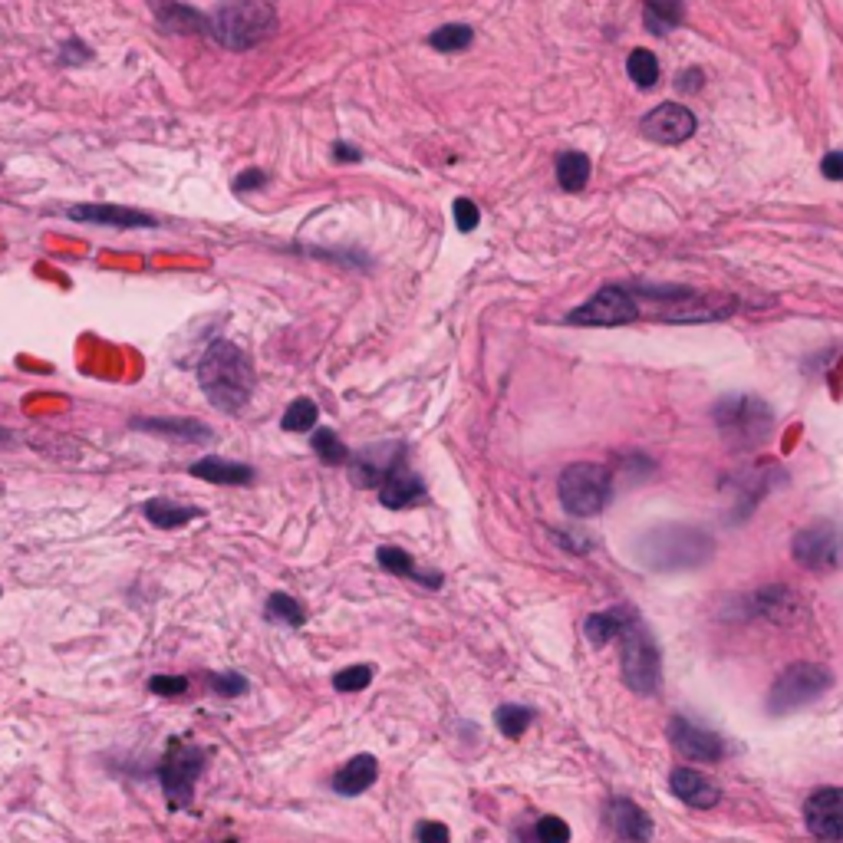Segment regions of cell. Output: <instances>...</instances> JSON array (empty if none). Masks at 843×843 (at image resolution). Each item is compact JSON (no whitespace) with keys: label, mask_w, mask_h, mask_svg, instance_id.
Instances as JSON below:
<instances>
[{"label":"cell","mask_w":843,"mask_h":843,"mask_svg":"<svg viewBox=\"0 0 843 843\" xmlns=\"http://www.w3.org/2000/svg\"><path fill=\"white\" fill-rule=\"evenodd\" d=\"M636 557L649 570H702L715 557L712 534L692 524H659L643 534L636 547Z\"/></svg>","instance_id":"7a4b0ae2"},{"label":"cell","mask_w":843,"mask_h":843,"mask_svg":"<svg viewBox=\"0 0 843 843\" xmlns=\"http://www.w3.org/2000/svg\"><path fill=\"white\" fill-rule=\"evenodd\" d=\"M415 837H419V843H448V827L438 824V820H422L415 827Z\"/></svg>","instance_id":"ab89813d"},{"label":"cell","mask_w":843,"mask_h":843,"mask_svg":"<svg viewBox=\"0 0 843 843\" xmlns=\"http://www.w3.org/2000/svg\"><path fill=\"white\" fill-rule=\"evenodd\" d=\"M373 682V666H350L333 676V689L336 692H359Z\"/></svg>","instance_id":"d590c367"},{"label":"cell","mask_w":843,"mask_h":843,"mask_svg":"<svg viewBox=\"0 0 843 843\" xmlns=\"http://www.w3.org/2000/svg\"><path fill=\"white\" fill-rule=\"evenodd\" d=\"M425 481L419 475H412L406 468H396L392 475L379 485V501L386 504L392 511H402V508H412V504L425 501Z\"/></svg>","instance_id":"ac0fdd59"},{"label":"cell","mask_w":843,"mask_h":843,"mask_svg":"<svg viewBox=\"0 0 843 843\" xmlns=\"http://www.w3.org/2000/svg\"><path fill=\"white\" fill-rule=\"evenodd\" d=\"M639 300L633 294V287L610 284L597 290L587 303H580L577 310L567 313V323L573 327H626V323L639 320Z\"/></svg>","instance_id":"9c48e42d"},{"label":"cell","mask_w":843,"mask_h":843,"mask_svg":"<svg viewBox=\"0 0 843 843\" xmlns=\"http://www.w3.org/2000/svg\"><path fill=\"white\" fill-rule=\"evenodd\" d=\"M557 494L564 511L573 517H597L613 498V471L597 462H573L560 471Z\"/></svg>","instance_id":"277c9868"},{"label":"cell","mask_w":843,"mask_h":843,"mask_svg":"<svg viewBox=\"0 0 843 843\" xmlns=\"http://www.w3.org/2000/svg\"><path fill=\"white\" fill-rule=\"evenodd\" d=\"M669 741H672V748L689 761L712 764V761H722V755H725V738L722 735H715L712 728L695 725L682 715H676L669 722Z\"/></svg>","instance_id":"7c38bea8"},{"label":"cell","mask_w":843,"mask_h":843,"mask_svg":"<svg viewBox=\"0 0 843 843\" xmlns=\"http://www.w3.org/2000/svg\"><path fill=\"white\" fill-rule=\"evenodd\" d=\"M406 462V445L402 442H379L359 448L356 455H350V481L356 488H379L392 471L402 468Z\"/></svg>","instance_id":"8fae6325"},{"label":"cell","mask_w":843,"mask_h":843,"mask_svg":"<svg viewBox=\"0 0 843 843\" xmlns=\"http://www.w3.org/2000/svg\"><path fill=\"white\" fill-rule=\"evenodd\" d=\"M643 20H646L649 33L666 37L669 30H676L685 20V0H646Z\"/></svg>","instance_id":"4316f807"},{"label":"cell","mask_w":843,"mask_h":843,"mask_svg":"<svg viewBox=\"0 0 843 843\" xmlns=\"http://www.w3.org/2000/svg\"><path fill=\"white\" fill-rule=\"evenodd\" d=\"M620 669H623V682L636 695H653L659 689V679H662L659 646L653 643V636L639 626V620H633L620 633Z\"/></svg>","instance_id":"ba28073f"},{"label":"cell","mask_w":843,"mask_h":843,"mask_svg":"<svg viewBox=\"0 0 843 843\" xmlns=\"http://www.w3.org/2000/svg\"><path fill=\"white\" fill-rule=\"evenodd\" d=\"M132 425L142 432H155V435L175 438V442H191V445H205L215 438V432L198 419H136Z\"/></svg>","instance_id":"44dd1931"},{"label":"cell","mask_w":843,"mask_h":843,"mask_svg":"<svg viewBox=\"0 0 843 843\" xmlns=\"http://www.w3.org/2000/svg\"><path fill=\"white\" fill-rule=\"evenodd\" d=\"M333 155H336V162H359V149H353V145H346V142H336Z\"/></svg>","instance_id":"ee69618b"},{"label":"cell","mask_w":843,"mask_h":843,"mask_svg":"<svg viewBox=\"0 0 843 843\" xmlns=\"http://www.w3.org/2000/svg\"><path fill=\"white\" fill-rule=\"evenodd\" d=\"M593 165L583 152H560L557 155V185L564 191H583L590 182Z\"/></svg>","instance_id":"83f0119b"},{"label":"cell","mask_w":843,"mask_h":843,"mask_svg":"<svg viewBox=\"0 0 843 843\" xmlns=\"http://www.w3.org/2000/svg\"><path fill=\"white\" fill-rule=\"evenodd\" d=\"M313 452L323 465H346L350 462V448L340 442V435L330 429H317L313 432Z\"/></svg>","instance_id":"1f68e13d"},{"label":"cell","mask_w":843,"mask_h":843,"mask_svg":"<svg viewBox=\"0 0 843 843\" xmlns=\"http://www.w3.org/2000/svg\"><path fill=\"white\" fill-rule=\"evenodd\" d=\"M145 517L155 527H162V531H175V527H185L188 521L201 517V508H185V504H175L168 498H152L145 501Z\"/></svg>","instance_id":"484cf974"},{"label":"cell","mask_w":843,"mask_h":843,"mask_svg":"<svg viewBox=\"0 0 843 843\" xmlns=\"http://www.w3.org/2000/svg\"><path fill=\"white\" fill-rule=\"evenodd\" d=\"M695 126H699V119H695V112L689 106H679V103H662L653 112H646L643 119V136L653 139L659 145H679L685 139H692Z\"/></svg>","instance_id":"5bb4252c"},{"label":"cell","mask_w":843,"mask_h":843,"mask_svg":"<svg viewBox=\"0 0 843 843\" xmlns=\"http://www.w3.org/2000/svg\"><path fill=\"white\" fill-rule=\"evenodd\" d=\"M804 824L817 840H843V788H817L807 797Z\"/></svg>","instance_id":"4fadbf2b"},{"label":"cell","mask_w":843,"mask_h":843,"mask_svg":"<svg viewBox=\"0 0 843 843\" xmlns=\"http://www.w3.org/2000/svg\"><path fill=\"white\" fill-rule=\"evenodd\" d=\"M76 221H93V224H112V228H152L155 218L142 215V211L119 208V205H76L70 211Z\"/></svg>","instance_id":"7402d4cb"},{"label":"cell","mask_w":843,"mask_h":843,"mask_svg":"<svg viewBox=\"0 0 843 843\" xmlns=\"http://www.w3.org/2000/svg\"><path fill=\"white\" fill-rule=\"evenodd\" d=\"M211 33L221 47L234 53L254 50L277 33V14L264 0H224L211 17Z\"/></svg>","instance_id":"3957f363"},{"label":"cell","mask_w":843,"mask_h":843,"mask_svg":"<svg viewBox=\"0 0 843 843\" xmlns=\"http://www.w3.org/2000/svg\"><path fill=\"white\" fill-rule=\"evenodd\" d=\"M791 557L814 573L843 570V527L830 521L804 527L791 541Z\"/></svg>","instance_id":"30bf717a"},{"label":"cell","mask_w":843,"mask_h":843,"mask_svg":"<svg viewBox=\"0 0 843 843\" xmlns=\"http://www.w3.org/2000/svg\"><path fill=\"white\" fill-rule=\"evenodd\" d=\"M606 820H610L613 834L626 843H646L653 837V817H649L639 804L626 801V797H616V801L606 807Z\"/></svg>","instance_id":"2e32d148"},{"label":"cell","mask_w":843,"mask_h":843,"mask_svg":"<svg viewBox=\"0 0 843 843\" xmlns=\"http://www.w3.org/2000/svg\"><path fill=\"white\" fill-rule=\"evenodd\" d=\"M679 89H682V93H699V89H702V70H685L679 76Z\"/></svg>","instance_id":"7bdbcfd3"},{"label":"cell","mask_w":843,"mask_h":843,"mask_svg":"<svg viewBox=\"0 0 843 843\" xmlns=\"http://www.w3.org/2000/svg\"><path fill=\"white\" fill-rule=\"evenodd\" d=\"M191 475L201 478V481H211V485H224V488H231V485H251V481L257 478V471L251 465H241V462H228V458H201V462L191 465Z\"/></svg>","instance_id":"ffe728a7"},{"label":"cell","mask_w":843,"mask_h":843,"mask_svg":"<svg viewBox=\"0 0 843 843\" xmlns=\"http://www.w3.org/2000/svg\"><path fill=\"white\" fill-rule=\"evenodd\" d=\"M208 682H211V689L221 695V699H238V695H244L247 689H251L247 679L238 676V672H211Z\"/></svg>","instance_id":"8d00e7d4"},{"label":"cell","mask_w":843,"mask_h":843,"mask_svg":"<svg viewBox=\"0 0 843 843\" xmlns=\"http://www.w3.org/2000/svg\"><path fill=\"white\" fill-rule=\"evenodd\" d=\"M636 620L633 610H606V613H590L587 623H583V633L593 646H606L610 639H616L623 629Z\"/></svg>","instance_id":"cb8c5ba5"},{"label":"cell","mask_w":843,"mask_h":843,"mask_svg":"<svg viewBox=\"0 0 843 843\" xmlns=\"http://www.w3.org/2000/svg\"><path fill=\"white\" fill-rule=\"evenodd\" d=\"M267 620L284 626H303L307 613H303V606L290 593H271V600H267Z\"/></svg>","instance_id":"e575fe53"},{"label":"cell","mask_w":843,"mask_h":843,"mask_svg":"<svg viewBox=\"0 0 843 843\" xmlns=\"http://www.w3.org/2000/svg\"><path fill=\"white\" fill-rule=\"evenodd\" d=\"M669 788H672V794H676L682 804L702 807V811H708V807H715L718 801H722V788L712 784L708 778H702V774L692 771V768H672Z\"/></svg>","instance_id":"e0dca14e"},{"label":"cell","mask_w":843,"mask_h":843,"mask_svg":"<svg viewBox=\"0 0 843 843\" xmlns=\"http://www.w3.org/2000/svg\"><path fill=\"white\" fill-rule=\"evenodd\" d=\"M198 382L211 399V406L224 412H238L247 406L254 392V366L244 350L228 340L211 343L198 363Z\"/></svg>","instance_id":"6da1fadb"},{"label":"cell","mask_w":843,"mask_h":843,"mask_svg":"<svg viewBox=\"0 0 843 843\" xmlns=\"http://www.w3.org/2000/svg\"><path fill=\"white\" fill-rule=\"evenodd\" d=\"M715 425L722 438H728L738 448H751L768 442L774 432V412L768 409V402H761L758 396H728L715 406Z\"/></svg>","instance_id":"5b68a950"},{"label":"cell","mask_w":843,"mask_h":843,"mask_svg":"<svg viewBox=\"0 0 843 843\" xmlns=\"http://www.w3.org/2000/svg\"><path fill=\"white\" fill-rule=\"evenodd\" d=\"M626 73H629V80H633L639 89H653L659 83V60H656V53H649V50H633L629 53V60H626Z\"/></svg>","instance_id":"f1b7e54d"},{"label":"cell","mask_w":843,"mask_h":843,"mask_svg":"<svg viewBox=\"0 0 843 843\" xmlns=\"http://www.w3.org/2000/svg\"><path fill=\"white\" fill-rule=\"evenodd\" d=\"M820 175L830 178V182H843V152H827L824 162H820Z\"/></svg>","instance_id":"60d3db41"},{"label":"cell","mask_w":843,"mask_h":843,"mask_svg":"<svg viewBox=\"0 0 843 843\" xmlns=\"http://www.w3.org/2000/svg\"><path fill=\"white\" fill-rule=\"evenodd\" d=\"M830 685H834V676L830 669L817 666V662H794L781 672L771 685L768 695V712L771 715H791L797 708L811 705L814 699H820Z\"/></svg>","instance_id":"52a82bcc"},{"label":"cell","mask_w":843,"mask_h":843,"mask_svg":"<svg viewBox=\"0 0 843 843\" xmlns=\"http://www.w3.org/2000/svg\"><path fill=\"white\" fill-rule=\"evenodd\" d=\"M376 778H379V761L373 755H356L333 774V791L343 797H356L373 788Z\"/></svg>","instance_id":"d6986e66"},{"label":"cell","mask_w":843,"mask_h":843,"mask_svg":"<svg viewBox=\"0 0 843 843\" xmlns=\"http://www.w3.org/2000/svg\"><path fill=\"white\" fill-rule=\"evenodd\" d=\"M149 689L155 695H162V699H175V695L188 692V679L185 676H155V679H149Z\"/></svg>","instance_id":"f35d334b"},{"label":"cell","mask_w":843,"mask_h":843,"mask_svg":"<svg viewBox=\"0 0 843 843\" xmlns=\"http://www.w3.org/2000/svg\"><path fill=\"white\" fill-rule=\"evenodd\" d=\"M205 764H208V751L198 748L195 741H185V738L168 741V751L159 761V781H162L165 801L172 811H182V807L191 804V797H195V781L201 778Z\"/></svg>","instance_id":"8992f818"},{"label":"cell","mask_w":843,"mask_h":843,"mask_svg":"<svg viewBox=\"0 0 843 843\" xmlns=\"http://www.w3.org/2000/svg\"><path fill=\"white\" fill-rule=\"evenodd\" d=\"M471 40H475V33H471V27H465V24H445L435 33H429V47H435L438 53H458V50H465Z\"/></svg>","instance_id":"d6a6232c"},{"label":"cell","mask_w":843,"mask_h":843,"mask_svg":"<svg viewBox=\"0 0 843 843\" xmlns=\"http://www.w3.org/2000/svg\"><path fill=\"white\" fill-rule=\"evenodd\" d=\"M317 402L313 399H294L284 412V419H280V429L284 432H310L313 425H317Z\"/></svg>","instance_id":"4dcf8cb0"},{"label":"cell","mask_w":843,"mask_h":843,"mask_svg":"<svg viewBox=\"0 0 843 843\" xmlns=\"http://www.w3.org/2000/svg\"><path fill=\"white\" fill-rule=\"evenodd\" d=\"M478 221H481V211L478 205L471 198H458L455 201V228L462 231V234H471L478 228Z\"/></svg>","instance_id":"74e56055"},{"label":"cell","mask_w":843,"mask_h":843,"mask_svg":"<svg viewBox=\"0 0 843 843\" xmlns=\"http://www.w3.org/2000/svg\"><path fill=\"white\" fill-rule=\"evenodd\" d=\"M376 560H379V567L386 570V573L409 577L415 583H422V587H442V577H438V573H422L419 567H415V560L402 547H379Z\"/></svg>","instance_id":"d4e9b609"},{"label":"cell","mask_w":843,"mask_h":843,"mask_svg":"<svg viewBox=\"0 0 843 843\" xmlns=\"http://www.w3.org/2000/svg\"><path fill=\"white\" fill-rule=\"evenodd\" d=\"M524 843H570V827L560 817H541L534 827L524 830Z\"/></svg>","instance_id":"836d02e7"},{"label":"cell","mask_w":843,"mask_h":843,"mask_svg":"<svg viewBox=\"0 0 843 843\" xmlns=\"http://www.w3.org/2000/svg\"><path fill=\"white\" fill-rule=\"evenodd\" d=\"M155 20L165 33H211V20L205 14H198L195 7L175 4V0H162L155 7Z\"/></svg>","instance_id":"603a6c76"},{"label":"cell","mask_w":843,"mask_h":843,"mask_svg":"<svg viewBox=\"0 0 843 843\" xmlns=\"http://www.w3.org/2000/svg\"><path fill=\"white\" fill-rule=\"evenodd\" d=\"M751 606H755V613L761 616V620H768L771 626H797V623L807 620L804 597L794 587H784V583L758 590Z\"/></svg>","instance_id":"9a60e30c"},{"label":"cell","mask_w":843,"mask_h":843,"mask_svg":"<svg viewBox=\"0 0 843 843\" xmlns=\"http://www.w3.org/2000/svg\"><path fill=\"white\" fill-rule=\"evenodd\" d=\"M494 725L504 738H521L527 732V725H534V712L527 705H501L494 712Z\"/></svg>","instance_id":"f546056e"},{"label":"cell","mask_w":843,"mask_h":843,"mask_svg":"<svg viewBox=\"0 0 843 843\" xmlns=\"http://www.w3.org/2000/svg\"><path fill=\"white\" fill-rule=\"evenodd\" d=\"M264 182H267V175L257 172V168H251V172H244V175L234 178V188H238V191H251V188H261Z\"/></svg>","instance_id":"b9f144b4"}]
</instances>
